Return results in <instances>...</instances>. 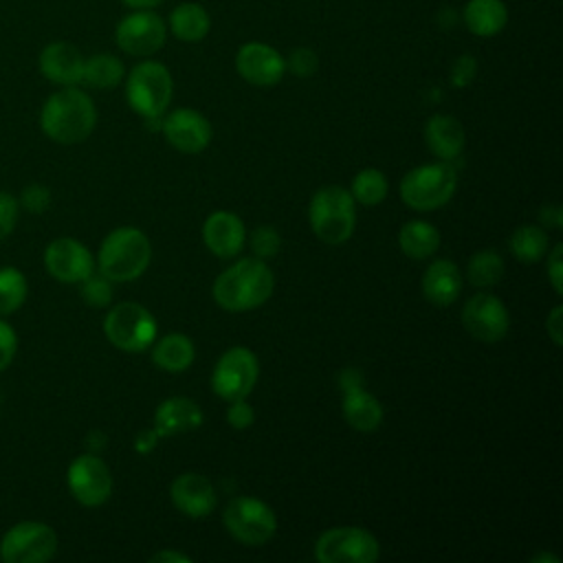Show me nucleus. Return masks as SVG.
Instances as JSON below:
<instances>
[{"mask_svg":"<svg viewBox=\"0 0 563 563\" xmlns=\"http://www.w3.org/2000/svg\"><path fill=\"white\" fill-rule=\"evenodd\" d=\"M424 141L433 156L453 161L462 154L466 134L462 123L451 114H433L424 125Z\"/></svg>","mask_w":563,"mask_h":563,"instance_id":"4be33fe9","label":"nucleus"},{"mask_svg":"<svg viewBox=\"0 0 563 563\" xmlns=\"http://www.w3.org/2000/svg\"><path fill=\"white\" fill-rule=\"evenodd\" d=\"M165 22L158 13L139 9L130 15H125L114 31L117 44L123 53L134 57H145L156 53L165 44Z\"/></svg>","mask_w":563,"mask_h":563,"instance_id":"ddd939ff","label":"nucleus"},{"mask_svg":"<svg viewBox=\"0 0 563 563\" xmlns=\"http://www.w3.org/2000/svg\"><path fill=\"white\" fill-rule=\"evenodd\" d=\"M18 205H20L22 209H26L29 213L40 216V213H44V211L51 207V189H48L46 185L31 183V185H26V187L22 189Z\"/></svg>","mask_w":563,"mask_h":563,"instance_id":"c9c22d12","label":"nucleus"},{"mask_svg":"<svg viewBox=\"0 0 563 563\" xmlns=\"http://www.w3.org/2000/svg\"><path fill=\"white\" fill-rule=\"evenodd\" d=\"M196 356L194 341L187 334L169 332L152 343V361L156 367L169 374L185 372Z\"/></svg>","mask_w":563,"mask_h":563,"instance_id":"b1692460","label":"nucleus"},{"mask_svg":"<svg viewBox=\"0 0 563 563\" xmlns=\"http://www.w3.org/2000/svg\"><path fill=\"white\" fill-rule=\"evenodd\" d=\"M95 125L97 108L92 99L75 86H64L62 90L53 92L40 110L42 132L59 145H75L86 141Z\"/></svg>","mask_w":563,"mask_h":563,"instance_id":"f257e3e1","label":"nucleus"},{"mask_svg":"<svg viewBox=\"0 0 563 563\" xmlns=\"http://www.w3.org/2000/svg\"><path fill=\"white\" fill-rule=\"evenodd\" d=\"M235 70L244 81L268 88L284 77L286 62L273 46L264 42H249L240 46L235 55Z\"/></svg>","mask_w":563,"mask_h":563,"instance_id":"f3484780","label":"nucleus"},{"mask_svg":"<svg viewBox=\"0 0 563 563\" xmlns=\"http://www.w3.org/2000/svg\"><path fill=\"white\" fill-rule=\"evenodd\" d=\"M251 251L255 253V257L260 260H266V257H273L277 255V251L282 249V238L279 233L275 231V227H257L253 233H251Z\"/></svg>","mask_w":563,"mask_h":563,"instance_id":"f704fd0d","label":"nucleus"},{"mask_svg":"<svg viewBox=\"0 0 563 563\" xmlns=\"http://www.w3.org/2000/svg\"><path fill=\"white\" fill-rule=\"evenodd\" d=\"M29 295L26 277L15 266H0V317L15 312Z\"/></svg>","mask_w":563,"mask_h":563,"instance_id":"2f4dec72","label":"nucleus"},{"mask_svg":"<svg viewBox=\"0 0 563 563\" xmlns=\"http://www.w3.org/2000/svg\"><path fill=\"white\" fill-rule=\"evenodd\" d=\"M457 187V174L449 161L420 165L400 180V200L413 211H433L446 205Z\"/></svg>","mask_w":563,"mask_h":563,"instance_id":"39448f33","label":"nucleus"},{"mask_svg":"<svg viewBox=\"0 0 563 563\" xmlns=\"http://www.w3.org/2000/svg\"><path fill=\"white\" fill-rule=\"evenodd\" d=\"M532 561H534V563H539V561H552V563H559V559H556V556H552V554H539V556H534Z\"/></svg>","mask_w":563,"mask_h":563,"instance_id":"8fccbe9b","label":"nucleus"},{"mask_svg":"<svg viewBox=\"0 0 563 563\" xmlns=\"http://www.w3.org/2000/svg\"><path fill=\"white\" fill-rule=\"evenodd\" d=\"M545 332L554 345L563 343V308L554 306L545 317Z\"/></svg>","mask_w":563,"mask_h":563,"instance_id":"37998d69","label":"nucleus"},{"mask_svg":"<svg viewBox=\"0 0 563 563\" xmlns=\"http://www.w3.org/2000/svg\"><path fill=\"white\" fill-rule=\"evenodd\" d=\"M150 561L152 563H189L191 559L187 554H180V552H174V550H161Z\"/></svg>","mask_w":563,"mask_h":563,"instance_id":"de8ad7c7","label":"nucleus"},{"mask_svg":"<svg viewBox=\"0 0 563 563\" xmlns=\"http://www.w3.org/2000/svg\"><path fill=\"white\" fill-rule=\"evenodd\" d=\"M508 22V9L501 0H468L464 7V24L479 37L497 35Z\"/></svg>","mask_w":563,"mask_h":563,"instance_id":"a878e982","label":"nucleus"},{"mask_svg":"<svg viewBox=\"0 0 563 563\" xmlns=\"http://www.w3.org/2000/svg\"><path fill=\"white\" fill-rule=\"evenodd\" d=\"M163 134L167 143L183 152V154H198L202 152L213 136L211 123L205 114L191 108H176L163 121Z\"/></svg>","mask_w":563,"mask_h":563,"instance_id":"dca6fc26","label":"nucleus"},{"mask_svg":"<svg viewBox=\"0 0 563 563\" xmlns=\"http://www.w3.org/2000/svg\"><path fill=\"white\" fill-rule=\"evenodd\" d=\"M422 292L433 306H451L462 292V273L451 260H435L422 275Z\"/></svg>","mask_w":563,"mask_h":563,"instance_id":"5701e85b","label":"nucleus"},{"mask_svg":"<svg viewBox=\"0 0 563 563\" xmlns=\"http://www.w3.org/2000/svg\"><path fill=\"white\" fill-rule=\"evenodd\" d=\"M84 55L70 42H51L40 53V73L59 86H77L84 75Z\"/></svg>","mask_w":563,"mask_h":563,"instance_id":"6ab92c4d","label":"nucleus"},{"mask_svg":"<svg viewBox=\"0 0 563 563\" xmlns=\"http://www.w3.org/2000/svg\"><path fill=\"white\" fill-rule=\"evenodd\" d=\"M172 92V75L161 62H141L130 70L125 79L128 103L143 119H158L167 110Z\"/></svg>","mask_w":563,"mask_h":563,"instance_id":"423d86ee","label":"nucleus"},{"mask_svg":"<svg viewBox=\"0 0 563 563\" xmlns=\"http://www.w3.org/2000/svg\"><path fill=\"white\" fill-rule=\"evenodd\" d=\"M504 260L495 251H479L466 264V277L477 288H488L501 282L504 277Z\"/></svg>","mask_w":563,"mask_h":563,"instance_id":"7c9ffc66","label":"nucleus"},{"mask_svg":"<svg viewBox=\"0 0 563 563\" xmlns=\"http://www.w3.org/2000/svg\"><path fill=\"white\" fill-rule=\"evenodd\" d=\"M257 376H260L257 356L249 347L235 345V347H229L218 358L211 374V389L216 391V396L231 402L238 398H246L253 391Z\"/></svg>","mask_w":563,"mask_h":563,"instance_id":"9b49d317","label":"nucleus"},{"mask_svg":"<svg viewBox=\"0 0 563 563\" xmlns=\"http://www.w3.org/2000/svg\"><path fill=\"white\" fill-rule=\"evenodd\" d=\"M205 246L218 257H233L242 251L246 240L244 222L231 211H213L202 224Z\"/></svg>","mask_w":563,"mask_h":563,"instance_id":"aec40b11","label":"nucleus"},{"mask_svg":"<svg viewBox=\"0 0 563 563\" xmlns=\"http://www.w3.org/2000/svg\"><path fill=\"white\" fill-rule=\"evenodd\" d=\"M70 495L88 508L101 506L112 493V475L108 464L95 453L77 455L66 473Z\"/></svg>","mask_w":563,"mask_h":563,"instance_id":"f8f14e48","label":"nucleus"},{"mask_svg":"<svg viewBox=\"0 0 563 563\" xmlns=\"http://www.w3.org/2000/svg\"><path fill=\"white\" fill-rule=\"evenodd\" d=\"M123 62L110 53H97L84 62L81 81L97 90H110L123 79Z\"/></svg>","mask_w":563,"mask_h":563,"instance_id":"c756f323","label":"nucleus"},{"mask_svg":"<svg viewBox=\"0 0 563 563\" xmlns=\"http://www.w3.org/2000/svg\"><path fill=\"white\" fill-rule=\"evenodd\" d=\"M20 205L9 191H0V240L9 238L18 224Z\"/></svg>","mask_w":563,"mask_h":563,"instance_id":"4c0bfd02","label":"nucleus"},{"mask_svg":"<svg viewBox=\"0 0 563 563\" xmlns=\"http://www.w3.org/2000/svg\"><path fill=\"white\" fill-rule=\"evenodd\" d=\"M161 440V435L156 433V429L152 427V429H147V431H143L139 438H136V442H134V449L136 451H141V453H150L154 446H156V442Z\"/></svg>","mask_w":563,"mask_h":563,"instance_id":"49530a36","label":"nucleus"},{"mask_svg":"<svg viewBox=\"0 0 563 563\" xmlns=\"http://www.w3.org/2000/svg\"><path fill=\"white\" fill-rule=\"evenodd\" d=\"M123 4L132 7V9H154L158 7L163 0H121Z\"/></svg>","mask_w":563,"mask_h":563,"instance_id":"09e8293b","label":"nucleus"},{"mask_svg":"<svg viewBox=\"0 0 563 563\" xmlns=\"http://www.w3.org/2000/svg\"><path fill=\"white\" fill-rule=\"evenodd\" d=\"M312 233L325 244H343L352 238L356 227V207L347 189L339 185L321 187L312 194L308 207Z\"/></svg>","mask_w":563,"mask_h":563,"instance_id":"20e7f679","label":"nucleus"},{"mask_svg":"<svg viewBox=\"0 0 563 563\" xmlns=\"http://www.w3.org/2000/svg\"><path fill=\"white\" fill-rule=\"evenodd\" d=\"M475 73H477V62L475 57L471 55H462L453 62V68H451V84L457 86V88H464L468 86L473 79H475Z\"/></svg>","mask_w":563,"mask_h":563,"instance_id":"a19ab883","label":"nucleus"},{"mask_svg":"<svg viewBox=\"0 0 563 563\" xmlns=\"http://www.w3.org/2000/svg\"><path fill=\"white\" fill-rule=\"evenodd\" d=\"M202 424L200 407L187 396H172L154 411V429L161 438L185 433Z\"/></svg>","mask_w":563,"mask_h":563,"instance_id":"412c9836","label":"nucleus"},{"mask_svg":"<svg viewBox=\"0 0 563 563\" xmlns=\"http://www.w3.org/2000/svg\"><path fill=\"white\" fill-rule=\"evenodd\" d=\"M343 416L352 429L365 433L380 427L383 407L376 400V396L358 387V389L343 391Z\"/></svg>","mask_w":563,"mask_h":563,"instance_id":"393cba45","label":"nucleus"},{"mask_svg":"<svg viewBox=\"0 0 563 563\" xmlns=\"http://www.w3.org/2000/svg\"><path fill=\"white\" fill-rule=\"evenodd\" d=\"M18 352V334L13 325L0 319V372H4Z\"/></svg>","mask_w":563,"mask_h":563,"instance_id":"ea45409f","label":"nucleus"},{"mask_svg":"<svg viewBox=\"0 0 563 563\" xmlns=\"http://www.w3.org/2000/svg\"><path fill=\"white\" fill-rule=\"evenodd\" d=\"M150 260L147 235L136 227H119L103 238L95 266L110 282H132L145 273Z\"/></svg>","mask_w":563,"mask_h":563,"instance_id":"7ed1b4c3","label":"nucleus"},{"mask_svg":"<svg viewBox=\"0 0 563 563\" xmlns=\"http://www.w3.org/2000/svg\"><path fill=\"white\" fill-rule=\"evenodd\" d=\"M273 271L260 257H244L224 268L213 282V299L222 310L244 312L260 308L273 295Z\"/></svg>","mask_w":563,"mask_h":563,"instance_id":"f03ea898","label":"nucleus"},{"mask_svg":"<svg viewBox=\"0 0 563 563\" xmlns=\"http://www.w3.org/2000/svg\"><path fill=\"white\" fill-rule=\"evenodd\" d=\"M106 339L121 352H143L156 341V321L147 308L136 301L112 306L103 319Z\"/></svg>","mask_w":563,"mask_h":563,"instance_id":"0eeeda50","label":"nucleus"},{"mask_svg":"<svg viewBox=\"0 0 563 563\" xmlns=\"http://www.w3.org/2000/svg\"><path fill=\"white\" fill-rule=\"evenodd\" d=\"M284 62H286V70H290L295 77H310L317 73V66H319L317 53L306 46L292 48Z\"/></svg>","mask_w":563,"mask_h":563,"instance_id":"e433bc0d","label":"nucleus"},{"mask_svg":"<svg viewBox=\"0 0 563 563\" xmlns=\"http://www.w3.org/2000/svg\"><path fill=\"white\" fill-rule=\"evenodd\" d=\"M510 251L512 255L523 262V264H534L539 260L545 257V253L550 251V240L548 233L541 224H521L512 231L510 240Z\"/></svg>","mask_w":563,"mask_h":563,"instance_id":"c85d7f7f","label":"nucleus"},{"mask_svg":"<svg viewBox=\"0 0 563 563\" xmlns=\"http://www.w3.org/2000/svg\"><path fill=\"white\" fill-rule=\"evenodd\" d=\"M339 383H341V389L343 391H350V389H358L363 387V376L358 369H352V367H345L339 376Z\"/></svg>","mask_w":563,"mask_h":563,"instance_id":"a18cd8bd","label":"nucleus"},{"mask_svg":"<svg viewBox=\"0 0 563 563\" xmlns=\"http://www.w3.org/2000/svg\"><path fill=\"white\" fill-rule=\"evenodd\" d=\"M169 499L191 519L207 517L216 508L213 484L200 473H180L169 486Z\"/></svg>","mask_w":563,"mask_h":563,"instance_id":"a211bd4d","label":"nucleus"},{"mask_svg":"<svg viewBox=\"0 0 563 563\" xmlns=\"http://www.w3.org/2000/svg\"><path fill=\"white\" fill-rule=\"evenodd\" d=\"M398 246L411 260H427L440 246V231L424 220H409L398 231Z\"/></svg>","mask_w":563,"mask_h":563,"instance_id":"bb28decb","label":"nucleus"},{"mask_svg":"<svg viewBox=\"0 0 563 563\" xmlns=\"http://www.w3.org/2000/svg\"><path fill=\"white\" fill-rule=\"evenodd\" d=\"M227 532L244 545H264L277 530L275 512L257 497H233L222 510Z\"/></svg>","mask_w":563,"mask_h":563,"instance_id":"6e6552de","label":"nucleus"},{"mask_svg":"<svg viewBox=\"0 0 563 563\" xmlns=\"http://www.w3.org/2000/svg\"><path fill=\"white\" fill-rule=\"evenodd\" d=\"M350 194H352L354 202H361L365 207H374V205L383 202L385 196H387V178L380 169L365 167L354 176Z\"/></svg>","mask_w":563,"mask_h":563,"instance_id":"473e14b6","label":"nucleus"},{"mask_svg":"<svg viewBox=\"0 0 563 563\" xmlns=\"http://www.w3.org/2000/svg\"><path fill=\"white\" fill-rule=\"evenodd\" d=\"M462 323L475 339L495 343L508 334L510 314L499 297L490 292H479L464 303Z\"/></svg>","mask_w":563,"mask_h":563,"instance_id":"4468645a","label":"nucleus"},{"mask_svg":"<svg viewBox=\"0 0 563 563\" xmlns=\"http://www.w3.org/2000/svg\"><path fill=\"white\" fill-rule=\"evenodd\" d=\"M211 29V18L198 2H183L169 13V31L180 42H200Z\"/></svg>","mask_w":563,"mask_h":563,"instance_id":"cd10ccee","label":"nucleus"},{"mask_svg":"<svg viewBox=\"0 0 563 563\" xmlns=\"http://www.w3.org/2000/svg\"><path fill=\"white\" fill-rule=\"evenodd\" d=\"M539 220H541V227L545 229H559L563 224V211L559 205H548L541 209Z\"/></svg>","mask_w":563,"mask_h":563,"instance_id":"c03bdc74","label":"nucleus"},{"mask_svg":"<svg viewBox=\"0 0 563 563\" xmlns=\"http://www.w3.org/2000/svg\"><path fill=\"white\" fill-rule=\"evenodd\" d=\"M227 422L233 427V429H249L253 422H255V411L253 407L246 402V398H238V400H231L229 402V409H227Z\"/></svg>","mask_w":563,"mask_h":563,"instance_id":"58836bf2","label":"nucleus"},{"mask_svg":"<svg viewBox=\"0 0 563 563\" xmlns=\"http://www.w3.org/2000/svg\"><path fill=\"white\" fill-rule=\"evenodd\" d=\"M548 262V277L556 295L563 292V244H556L552 251L545 253Z\"/></svg>","mask_w":563,"mask_h":563,"instance_id":"79ce46f5","label":"nucleus"},{"mask_svg":"<svg viewBox=\"0 0 563 563\" xmlns=\"http://www.w3.org/2000/svg\"><path fill=\"white\" fill-rule=\"evenodd\" d=\"M57 552V534L44 521H18L0 539L4 563H46Z\"/></svg>","mask_w":563,"mask_h":563,"instance_id":"1a4fd4ad","label":"nucleus"},{"mask_svg":"<svg viewBox=\"0 0 563 563\" xmlns=\"http://www.w3.org/2000/svg\"><path fill=\"white\" fill-rule=\"evenodd\" d=\"M380 545L372 532L356 526H339L325 530L314 543L319 563H374Z\"/></svg>","mask_w":563,"mask_h":563,"instance_id":"9d476101","label":"nucleus"},{"mask_svg":"<svg viewBox=\"0 0 563 563\" xmlns=\"http://www.w3.org/2000/svg\"><path fill=\"white\" fill-rule=\"evenodd\" d=\"M44 266L62 284H79L95 273V257L75 238H57L44 249Z\"/></svg>","mask_w":563,"mask_h":563,"instance_id":"2eb2a0df","label":"nucleus"},{"mask_svg":"<svg viewBox=\"0 0 563 563\" xmlns=\"http://www.w3.org/2000/svg\"><path fill=\"white\" fill-rule=\"evenodd\" d=\"M81 299L92 308H103L112 301V282L101 273H90L84 282H79Z\"/></svg>","mask_w":563,"mask_h":563,"instance_id":"72a5a7b5","label":"nucleus"}]
</instances>
